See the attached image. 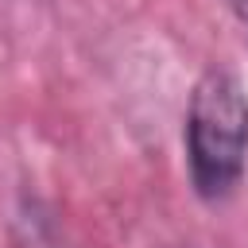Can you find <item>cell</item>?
<instances>
[{
	"instance_id": "obj_2",
	"label": "cell",
	"mask_w": 248,
	"mask_h": 248,
	"mask_svg": "<svg viewBox=\"0 0 248 248\" xmlns=\"http://www.w3.org/2000/svg\"><path fill=\"white\" fill-rule=\"evenodd\" d=\"M225 4H229V8H232V16L248 27V0H225Z\"/></svg>"
},
{
	"instance_id": "obj_1",
	"label": "cell",
	"mask_w": 248,
	"mask_h": 248,
	"mask_svg": "<svg viewBox=\"0 0 248 248\" xmlns=\"http://www.w3.org/2000/svg\"><path fill=\"white\" fill-rule=\"evenodd\" d=\"M182 147L194 194L209 205L229 202L248 170V89L236 70L209 66L194 81Z\"/></svg>"
}]
</instances>
